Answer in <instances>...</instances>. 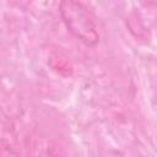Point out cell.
Wrapping results in <instances>:
<instances>
[{"instance_id": "1", "label": "cell", "mask_w": 157, "mask_h": 157, "mask_svg": "<svg viewBox=\"0 0 157 157\" xmlns=\"http://www.w3.org/2000/svg\"><path fill=\"white\" fill-rule=\"evenodd\" d=\"M61 20L67 31L87 47L101 39L99 25L94 12L82 0H61L59 5Z\"/></svg>"}]
</instances>
